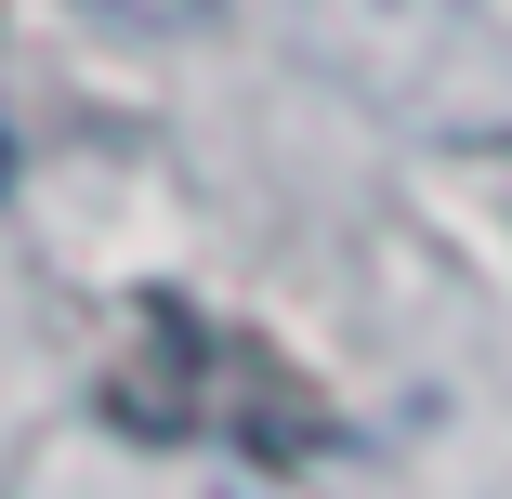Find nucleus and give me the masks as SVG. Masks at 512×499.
Listing matches in <instances>:
<instances>
[{"label":"nucleus","mask_w":512,"mask_h":499,"mask_svg":"<svg viewBox=\"0 0 512 499\" xmlns=\"http://www.w3.org/2000/svg\"><path fill=\"white\" fill-rule=\"evenodd\" d=\"M106 421L145 434V447H250V460H316L342 447L329 394L302 381L263 329H224L197 303H132L119 355H106Z\"/></svg>","instance_id":"nucleus-1"}]
</instances>
